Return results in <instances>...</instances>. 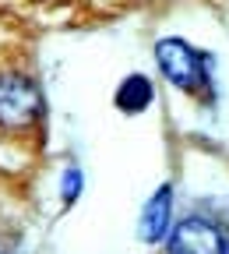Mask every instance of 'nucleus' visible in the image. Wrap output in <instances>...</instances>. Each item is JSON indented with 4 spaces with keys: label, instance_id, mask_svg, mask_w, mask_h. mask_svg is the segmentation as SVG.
Instances as JSON below:
<instances>
[{
    "label": "nucleus",
    "instance_id": "f03ea898",
    "mask_svg": "<svg viewBox=\"0 0 229 254\" xmlns=\"http://www.w3.org/2000/svg\"><path fill=\"white\" fill-rule=\"evenodd\" d=\"M43 113V95L36 81L21 74H4L0 78V127L7 131H21V127L36 124Z\"/></svg>",
    "mask_w": 229,
    "mask_h": 254
},
{
    "label": "nucleus",
    "instance_id": "20e7f679",
    "mask_svg": "<svg viewBox=\"0 0 229 254\" xmlns=\"http://www.w3.org/2000/svg\"><path fill=\"white\" fill-rule=\"evenodd\" d=\"M173 230V187L162 184L155 194L145 201L141 208V222H138V237L145 244H162Z\"/></svg>",
    "mask_w": 229,
    "mask_h": 254
},
{
    "label": "nucleus",
    "instance_id": "39448f33",
    "mask_svg": "<svg viewBox=\"0 0 229 254\" xmlns=\"http://www.w3.org/2000/svg\"><path fill=\"white\" fill-rule=\"evenodd\" d=\"M152 99H155V88L145 74H127L113 95L116 110H123V113H145L152 106Z\"/></svg>",
    "mask_w": 229,
    "mask_h": 254
},
{
    "label": "nucleus",
    "instance_id": "f257e3e1",
    "mask_svg": "<svg viewBox=\"0 0 229 254\" xmlns=\"http://www.w3.org/2000/svg\"><path fill=\"white\" fill-rule=\"evenodd\" d=\"M155 64H159L162 78L183 92H205L212 85L208 57L201 50H194L187 39H176V36L159 39L155 43Z\"/></svg>",
    "mask_w": 229,
    "mask_h": 254
},
{
    "label": "nucleus",
    "instance_id": "7ed1b4c3",
    "mask_svg": "<svg viewBox=\"0 0 229 254\" xmlns=\"http://www.w3.org/2000/svg\"><path fill=\"white\" fill-rule=\"evenodd\" d=\"M166 254H229V240L208 215H187L173 222L166 237Z\"/></svg>",
    "mask_w": 229,
    "mask_h": 254
},
{
    "label": "nucleus",
    "instance_id": "423d86ee",
    "mask_svg": "<svg viewBox=\"0 0 229 254\" xmlns=\"http://www.w3.org/2000/svg\"><path fill=\"white\" fill-rule=\"evenodd\" d=\"M81 187H85L81 170H78V166H67V170H63V177H60V201H63V208H71V205L78 201Z\"/></svg>",
    "mask_w": 229,
    "mask_h": 254
}]
</instances>
